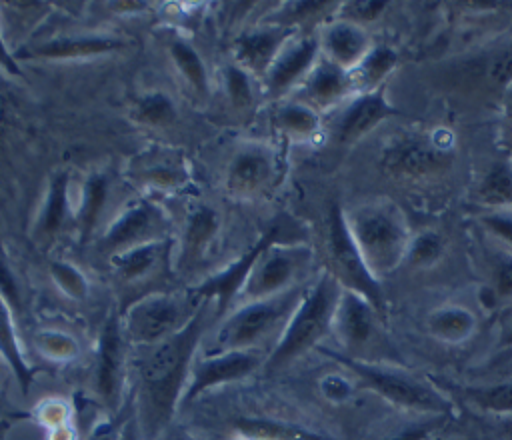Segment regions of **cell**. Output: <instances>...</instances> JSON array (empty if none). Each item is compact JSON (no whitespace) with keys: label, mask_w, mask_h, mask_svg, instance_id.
Instances as JSON below:
<instances>
[{"label":"cell","mask_w":512,"mask_h":440,"mask_svg":"<svg viewBox=\"0 0 512 440\" xmlns=\"http://www.w3.org/2000/svg\"><path fill=\"white\" fill-rule=\"evenodd\" d=\"M214 322V306L204 300L196 316L180 332L158 344L138 348V358L134 362V414L144 440H158L172 422L178 406H182L192 362Z\"/></svg>","instance_id":"obj_1"},{"label":"cell","mask_w":512,"mask_h":440,"mask_svg":"<svg viewBox=\"0 0 512 440\" xmlns=\"http://www.w3.org/2000/svg\"><path fill=\"white\" fill-rule=\"evenodd\" d=\"M306 288L298 286L288 292L240 302L224 318H220L216 328L204 336L200 354H220L230 350H260V344L274 334L280 336L288 318L296 310Z\"/></svg>","instance_id":"obj_2"},{"label":"cell","mask_w":512,"mask_h":440,"mask_svg":"<svg viewBox=\"0 0 512 440\" xmlns=\"http://www.w3.org/2000/svg\"><path fill=\"white\" fill-rule=\"evenodd\" d=\"M340 292L342 286L330 270L322 272V276L304 290L296 310L288 318L284 330L276 338L274 348L264 360V368L268 372L296 360L332 328Z\"/></svg>","instance_id":"obj_3"},{"label":"cell","mask_w":512,"mask_h":440,"mask_svg":"<svg viewBox=\"0 0 512 440\" xmlns=\"http://www.w3.org/2000/svg\"><path fill=\"white\" fill-rule=\"evenodd\" d=\"M204 300L194 292L150 290L136 296L122 312L124 336L136 348L158 344L180 332L200 310Z\"/></svg>","instance_id":"obj_4"},{"label":"cell","mask_w":512,"mask_h":440,"mask_svg":"<svg viewBox=\"0 0 512 440\" xmlns=\"http://www.w3.org/2000/svg\"><path fill=\"white\" fill-rule=\"evenodd\" d=\"M346 224L366 266L378 278L394 270L408 252V230L402 214L384 202H372L346 214Z\"/></svg>","instance_id":"obj_5"},{"label":"cell","mask_w":512,"mask_h":440,"mask_svg":"<svg viewBox=\"0 0 512 440\" xmlns=\"http://www.w3.org/2000/svg\"><path fill=\"white\" fill-rule=\"evenodd\" d=\"M328 254L332 260V276L342 288L364 296L376 312H384V294L378 278L366 266L346 224L344 210L338 204L328 212Z\"/></svg>","instance_id":"obj_6"},{"label":"cell","mask_w":512,"mask_h":440,"mask_svg":"<svg viewBox=\"0 0 512 440\" xmlns=\"http://www.w3.org/2000/svg\"><path fill=\"white\" fill-rule=\"evenodd\" d=\"M312 252L304 244L274 242L270 244L252 266L248 280L242 288L240 302L270 298L292 288H298V278L310 262Z\"/></svg>","instance_id":"obj_7"},{"label":"cell","mask_w":512,"mask_h":440,"mask_svg":"<svg viewBox=\"0 0 512 440\" xmlns=\"http://www.w3.org/2000/svg\"><path fill=\"white\" fill-rule=\"evenodd\" d=\"M452 162L448 146L422 132L392 136L380 152V166L398 180H424L442 174Z\"/></svg>","instance_id":"obj_8"},{"label":"cell","mask_w":512,"mask_h":440,"mask_svg":"<svg viewBox=\"0 0 512 440\" xmlns=\"http://www.w3.org/2000/svg\"><path fill=\"white\" fill-rule=\"evenodd\" d=\"M170 218L152 200L140 198L128 204L100 234L98 252L112 258L134 246L170 240Z\"/></svg>","instance_id":"obj_9"},{"label":"cell","mask_w":512,"mask_h":440,"mask_svg":"<svg viewBox=\"0 0 512 440\" xmlns=\"http://www.w3.org/2000/svg\"><path fill=\"white\" fill-rule=\"evenodd\" d=\"M282 224H272L268 226V230L254 242L252 248H248L238 260H234L232 264L224 266L222 270L214 272L212 276H206L200 284H196L192 288L194 296H198L200 300H208L214 306V316L216 322L220 318H224L240 300L242 288L248 280V274L252 270V266L256 264L258 256L274 242H282ZM214 322V324H216Z\"/></svg>","instance_id":"obj_10"},{"label":"cell","mask_w":512,"mask_h":440,"mask_svg":"<svg viewBox=\"0 0 512 440\" xmlns=\"http://www.w3.org/2000/svg\"><path fill=\"white\" fill-rule=\"evenodd\" d=\"M126 336L122 330L120 314H110L98 336L94 358V392L98 400L116 412L122 402V390L126 380Z\"/></svg>","instance_id":"obj_11"},{"label":"cell","mask_w":512,"mask_h":440,"mask_svg":"<svg viewBox=\"0 0 512 440\" xmlns=\"http://www.w3.org/2000/svg\"><path fill=\"white\" fill-rule=\"evenodd\" d=\"M264 364L262 350H230L220 354H200L194 358L188 384L184 388L182 406L194 402L204 392L238 382L254 374Z\"/></svg>","instance_id":"obj_12"},{"label":"cell","mask_w":512,"mask_h":440,"mask_svg":"<svg viewBox=\"0 0 512 440\" xmlns=\"http://www.w3.org/2000/svg\"><path fill=\"white\" fill-rule=\"evenodd\" d=\"M320 60V42L318 36L304 34V36H292L274 62L270 64L268 72L260 78L262 88L270 98H282L296 86L304 82V78L310 74L314 64Z\"/></svg>","instance_id":"obj_13"},{"label":"cell","mask_w":512,"mask_h":440,"mask_svg":"<svg viewBox=\"0 0 512 440\" xmlns=\"http://www.w3.org/2000/svg\"><path fill=\"white\" fill-rule=\"evenodd\" d=\"M334 356H338V354H334ZM338 360L342 364H346L348 368H352L378 394H382L384 398H388L394 404L424 410V412H444L448 408V404L436 392H432L430 388H426L406 376H400V374H394V372L370 366V364H362V362L350 360L346 356H338Z\"/></svg>","instance_id":"obj_14"},{"label":"cell","mask_w":512,"mask_h":440,"mask_svg":"<svg viewBox=\"0 0 512 440\" xmlns=\"http://www.w3.org/2000/svg\"><path fill=\"white\" fill-rule=\"evenodd\" d=\"M294 34V28L274 22L252 26L232 42V62L252 78H262Z\"/></svg>","instance_id":"obj_15"},{"label":"cell","mask_w":512,"mask_h":440,"mask_svg":"<svg viewBox=\"0 0 512 440\" xmlns=\"http://www.w3.org/2000/svg\"><path fill=\"white\" fill-rule=\"evenodd\" d=\"M220 230L218 210L210 204H196L188 210L180 238L174 246V272H194L204 262Z\"/></svg>","instance_id":"obj_16"},{"label":"cell","mask_w":512,"mask_h":440,"mask_svg":"<svg viewBox=\"0 0 512 440\" xmlns=\"http://www.w3.org/2000/svg\"><path fill=\"white\" fill-rule=\"evenodd\" d=\"M174 246L176 240H160L142 246H134L124 250L112 258H108L110 268L116 280L122 286H142L150 284L166 270H174Z\"/></svg>","instance_id":"obj_17"},{"label":"cell","mask_w":512,"mask_h":440,"mask_svg":"<svg viewBox=\"0 0 512 440\" xmlns=\"http://www.w3.org/2000/svg\"><path fill=\"white\" fill-rule=\"evenodd\" d=\"M276 172L274 154L260 144L238 148L226 166V188L236 198H254L262 194Z\"/></svg>","instance_id":"obj_18"},{"label":"cell","mask_w":512,"mask_h":440,"mask_svg":"<svg viewBox=\"0 0 512 440\" xmlns=\"http://www.w3.org/2000/svg\"><path fill=\"white\" fill-rule=\"evenodd\" d=\"M134 184L148 194L176 192L190 182L186 160L170 150H154L134 162Z\"/></svg>","instance_id":"obj_19"},{"label":"cell","mask_w":512,"mask_h":440,"mask_svg":"<svg viewBox=\"0 0 512 440\" xmlns=\"http://www.w3.org/2000/svg\"><path fill=\"white\" fill-rule=\"evenodd\" d=\"M318 42L322 58L330 60L346 72H352L372 50L364 28L350 20L330 22L318 36Z\"/></svg>","instance_id":"obj_20"},{"label":"cell","mask_w":512,"mask_h":440,"mask_svg":"<svg viewBox=\"0 0 512 440\" xmlns=\"http://www.w3.org/2000/svg\"><path fill=\"white\" fill-rule=\"evenodd\" d=\"M392 114H396V110L386 100L382 86L362 92L342 110L336 122V138L342 144H352Z\"/></svg>","instance_id":"obj_21"},{"label":"cell","mask_w":512,"mask_h":440,"mask_svg":"<svg viewBox=\"0 0 512 440\" xmlns=\"http://www.w3.org/2000/svg\"><path fill=\"white\" fill-rule=\"evenodd\" d=\"M124 42L110 34H88V36H58L54 40L42 42L36 48L28 50L24 58H42V60H78L92 58L102 54H112L120 50Z\"/></svg>","instance_id":"obj_22"},{"label":"cell","mask_w":512,"mask_h":440,"mask_svg":"<svg viewBox=\"0 0 512 440\" xmlns=\"http://www.w3.org/2000/svg\"><path fill=\"white\" fill-rule=\"evenodd\" d=\"M352 90L350 72L338 68L330 60L322 58L314 64L310 74L300 84V92L306 104L312 108H330L340 102Z\"/></svg>","instance_id":"obj_23"},{"label":"cell","mask_w":512,"mask_h":440,"mask_svg":"<svg viewBox=\"0 0 512 440\" xmlns=\"http://www.w3.org/2000/svg\"><path fill=\"white\" fill-rule=\"evenodd\" d=\"M374 312V306L364 296L342 288L332 326H336L348 346L356 348L366 344L372 336Z\"/></svg>","instance_id":"obj_24"},{"label":"cell","mask_w":512,"mask_h":440,"mask_svg":"<svg viewBox=\"0 0 512 440\" xmlns=\"http://www.w3.org/2000/svg\"><path fill=\"white\" fill-rule=\"evenodd\" d=\"M68 186H70L68 172H56L52 176L44 204L36 220V228H34L38 242H54L58 234L66 228V224L72 220Z\"/></svg>","instance_id":"obj_25"},{"label":"cell","mask_w":512,"mask_h":440,"mask_svg":"<svg viewBox=\"0 0 512 440\" xmlns=\"http://www.w3.org/2000/svg\"><path fill=\"white\" fill-rule=\"evenodd\" d=\"M0 358L10 366L22 392H28V386L34 378V372L24 358L16 328H14V310L0 294Z\"/></svg>","instance_id":"obj_26"},{"label":"cell","mask_w":512,"mask_h":440,"mask_svg":"<svg viewBox=\"0 0 512 440\" xmlns=\"http://www.w3.org/2000/svg\"><path fill=\"white\" fill-rule=\"evenodd\" d=\"M168 54L172 58V64L176 66L178 74L186 84L202 98L210 94V76L208 68L200 56V52L194 48L192 42L186 38H172L168 44Z\"/></svg>","instance_id":"obj_27"},{"label":"cell","mask_w":512,"mask_h":440,"mask_svg":"<svg viewBox=\"0 0 512 440\" xmlns=\"http://www.w3.org/2000/svg\"><path fill=\"white\" fill-rule=\"evenodd\" d=\"M272 122L276 130L296 140L310 138L320 130L318 110L306 104L304 100H286L278 104V108L272 114Z\"/></svg>","instance_id":"obj_28"},{"label":"cell","mask_w":512,"mask_h":440,"mask_svg":"<svg viewBox=\"0 0 512 440\" xmlns=\"http://www.w3.org/2000/svg\"><path fill=\"white\" fill-rule=\"evenodd\" d=\"M108 198V178L104 174H92L84 182L82 198H80V208L76 214V230L80 234V242H86V238L94 232L100 212L106 204Z\"/></svg>","instance_id":"obj_29"},{"label":"cell","mask_w":512,"mask_h":440,"mask_svg":"<svg viewBox=\"0 0 512 440\" xmlns=\"http://www.w3.org/2000/svg\"><path fill=\"white\" fill-rule=\"evenodd\" d=\"M398 56L388 46H372L368 56L350 72L352 86L362 88V92L380 88L382 80L392 72Z\"/></svg>","instance_id":"obj_30"},{"label":"cell","mask_w":512,"mask_h":440,"mask_svg":"<svg viewBox=\"0 0 512 440\" xmlns=\"http://www.w3.org/2000/svg\"><path fill=\"white\" fill-rule=\"evenodd\" d=\"M476 200L490 208L512 206V166L508 162H494L480 178Z\"/></svg>","instance_id":"obj_31"},{"label":"cell","mask_w":512,"mask_h":440,"mask_svg":"<svg viewBox=\"0 0 512 440\" xmlns=\"http://www.w3.org/2000/svg\"><path fill=\"white\" fill-rule=\"evenodd\" d=\"M236 428L246 440H322L294 426L264 418H238Z\"/></svg>","instance_id":"obj_32"},{"label":"cell","mask_w":512,"mask_h":440,"mask_svg":"<svg viewBox=\"0 0 512 440\" xmlns=\"http://www.w3.org/2000/svg\"><path fill=\"white\" fill-rule=\"evenodd\" d=\"M474 328V318L466 308L460 306H448L432 314L430 318V330L448 342L464 340Z\"/></svg>","instance_id":"obj_33"},{"label":"cell","mask_w":512,"mask_h":440,"mask_svg":"<svg viewBox=\"0 0 512 440\" xmlns=\"http://www.w3.org/2000/svg\"><path fill=\"white\" fill-rule=\"evenodd\" d=\"M134 118L148 126H168L176 120V106L164 92H150L136 100Z\"/></svg>","instance_id":"obj_34"},{"label":"cell","mask_w":512,"mask_h":440,"mask_svg":"<svg viewBox=\"0 0 512 440\" xmlns=\"http://www.w3.org/2000/svg\"><path fill=\"white\" fill-rule=\"evenodd\" d=\"M50 276H52L54 284L62 290V294H66L68 298L84 300L88 296V282L76 266H72L64 260H52Z\"/></svg>","instance_id":"obj_35"},{"label":"cell","mask_w":512,"mask_h":440,"mask_svg":"<svg viewBox=\"0 0 512 440\" xmlns=\"http://www.w3.org/2000/svg\"><path fill=\"white\" fill-rule=\"evenodd\" d=\"M34 344L44 354V358H50L56 362L72 360L78 352L74 338L60 330H40L34 338Z\"/></svg>","instance_id":"obj_36"},{"label":"cell","mask_w":512,"mask_h":440,"mask_svg":"<svg viewBox=\"0 0 512 440\" xmlns=\"http://www.w3.org/2000/svg\"><path fill=\"white\" fill-rule=\"evenodd\" d=\"M442 252H444V240L440 238V234L426 230V232H420L414 240H410L406 258L414 266H428L440 260Z\"/></svg>","instance_id":"obj_37"},{"label":"cell","mask_w":512,"mask_h":440,"mask_svg":"<svg viewBox=\"0 0 512 440\" xmlns=\"http://www.w3.org/2000/svg\"><path fill=\"white\" fill-rule=\"evenodd\" d=\"M252 76L246 74L242 68H238L234 62H230L224 70V86L228 92V98L236 108H246L252 102Z\"/></svg>","instance_id":"obj_38"},{"label":"cell","mask_w":512,"mask_h":440,"mask_svg":"<svg viewBox=\"0 0 512 440\" xmlns=\"http://www.w3.org/2000/svg\"><path fill=\"white\" fill-rule=\"evenodd\" d=\"M470 396L474 398V402H478L484 408L498 410V412L512 410V384H498L490 388L472 390Z\"/></svg>","instance_id":"obj_39"},{"label":"cell","mask_w":512,"mask_h":440,"mask_svg":"<svg viewBox=\"0 0 512 440\" xmlns=\"http://www.w3.org/2000/svg\"><path fill=\"white\" fill-rule=\"evenodd\" d=\"M484 228L500 242L508 246V252H512V214L510 212H488L480 218Z\"/></svg>","instance_id":"obj_40"},{"label":"cell","mask_w":512,"mask_h":440,"mask_svg":"<svg viewBox=\"0 0 512 440\" xmlns=\"http://www.w3.org/2000/svg\"><path fill=\"white\" fill-rule=\"evenodd\" d=\"M494 288L500 296L512 294V252L496 256L494 262Z\"/></svg>","instance_id":"obj_41"},{"label":"cell","mask_w":512,"mask_h":440,"mask_svg":"<svg viewBox=\"0 0 512 440\" xmlns=\"http://www.w3.org/2000/svg\"><path fill=\"white\" fill-rule=\"evenodd\" d=\"M120 428H122L120 420H114V418L100 420L92 426L86 440H120Z\"/></svg>","instance_id":"obj_42"},{"label":"cell","mask_w":512,"mask_h":440,"mask_svg":"<svg viewBox=\"0 0 512 440\" xmlns=\"http://www.w3.org/2000/svg\"><path fill=\"white\" fill-rule=\"evenodd\" d=\"M350 10V22H360V20H372L378 12L384 10V2H352L348 6Z\"/></svg>","instance_id":"obj_43"},{"label":"cell","mask_w":512,"mask_h":440,"mask_svg":"<svg viewBox=\"0 0 512 440\" xmlns=\"http://www.w3.org/2000/svg\"><path fill=\"white\" fill-rule=\"evenodd\" d=\"M120 440H144L140 432V424L134 412L126 414L122 418V428H120Z\"/></svg>","instance_id":"obj_44"},{"label":"cell","mask_w":512,"mask_h":440,"mask_svg":"<svg viewBox=\"0 0 512 440\" xmlns=\"http://www.w3.org/2000/svg\"><path fill=\"white\" fill-rule=\"evenodd\" d=\"M0 68H4V70H6V72H10V74H20L18 64H16V62H14V58L8 54V50H6V46H4L2 36H0Z\"/></svg>","instance_id":"obj_45"},{"label":"cell","mask_w":512,"mask_h":440,"mask_svg":"<svg viewBox=\"0 0 512 440\" xmlns=\"http://www.w3.org/2000/svg\"><path fill=\"white\" fill-rule=\"evenodd\" d=\"M506 94H508V100H506V116H508V120H510V134H512V84H510V88L506 90Z\"/></svg>","instance_id":"obj_46"},{"label":"cell","mask_w":512,"mask_h":440,"mask_svg":"<svg viewBox=\"0 0 512 440\" xmlns=\"http://www.w3.org/2000/svg\"><path fill=\"white\" fill-rule=\"evenodd\" d=\"M424 436V430H412V432H406V434H402L398 440H420Z\"/></svg>","instance_id":"obj_47"},{"label":"cell","mask_w":512,"mask_h":440,"mask_svg":"<svg viewBox=\"0 0 512 440\" xmlns=\"http://www.w3.org/2000/svg\"><path fill=\"white\" fill-rule=\"evenodd\" d=\"M8 430H10V418H2V420H0V440L6 438Z\"/></svg>","instance_id":"obj_48"},{"label":"cell","mask_w":512,"mask_h":440,"mask_svg":"<svg viewBox=\"0 0 512 440\" xmlns=\"http://www.w3.org/2000/svg\"><path fill=\"white\" fill-rule=\"evenodd\" d=\"M506 342H508V344H512V332H510V336L506 338Z\"/></svg>","instance_id":"obj_49"}]
</instances>
